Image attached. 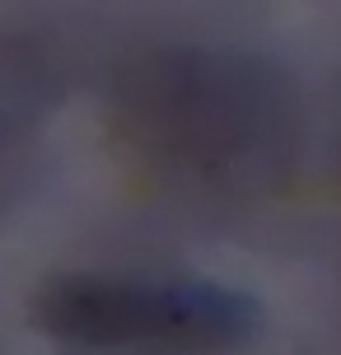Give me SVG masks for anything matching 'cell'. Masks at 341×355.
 <instances>
[{
	"mask_svg": "<svg viewBox=\"0 0 341 355\" xmlns=\"http://www.w3.org/2000/svg\"><path fill=\"white\" fill-rule=\"evenodd\" d=\"M33 322L52 341L85 351H220L257 332V304L211 281L56 276L37 290Z\"/></svg>",
	"mask_w": 341,
	"mask_h": 355,
	"instance_id": "cell-1",
	"label": "cell"
}]
</instances>
